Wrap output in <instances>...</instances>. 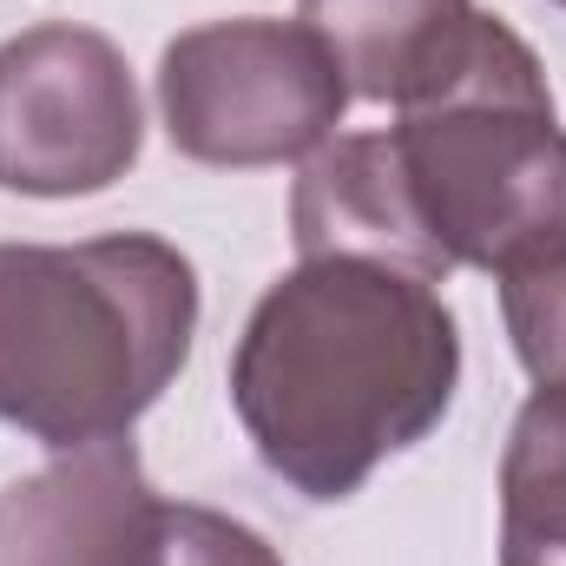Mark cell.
Here are the masks:
<instances>
[{"instance_id": "9c48e42d", "label": "cell", "mask_w": 566, "mask_h": 566, "mask_svg": "<svg viewBox=\"0 0 566 566\" xmlns=\"http://www.w3.org/2000/svg\"><path fill=\"white\" fill-rule=\"evenodd\" d=\"M501 566H566V382H541L507 428Z\"/></svg>"}, {"instance_id": "7c38bea8", "label": "cell", "mask_w": 566, "mask_h": 566, "mask_svg": "<svg viewBox=\"0 0 566 566\" xmlns=\"http://www.w3.org/2000/svg\"><path fill=\"white\" fill-rule=\"evenodd\" d=\"M554 7H566V0H554Z\"/></svg>"}, {"instance_id": "6da1fadb", "label": "cell", "mask_w": 566, "mask_h": 566, "mask_svg": "<svg viewBox=\"0 0 566 566\" xmlns=\"http://www.w3.org/2000/svg\"><path fill=\"white\" fill-rule=\"evenodd\" d=\"M454 389V310L434 283L369 258H303L258 296L231 349V409L303 501H349L441 428Z\"/></svg>"}, {"instance_id": "30bf717a", "label": "cell", "mask_w": 566, "mask_h": 566, "mask_svg": "<svg viewBox=\"0 0 566 566\" xmlns=\"http://www.w3.org/2000/svg\"><path fill=\"white\" fill-rule=\"evenodd\" d=\"M139 566H283V554L244 521L198 507V501H158L151 541Z\"/></svg>"}, {"instance_id": "8fae6325", "label": "cell", "mask_w": 566, "mask_h": 566, "mask_svg": "<svg viewBox=\"0 0 566 566\" xmlns=\"http://www.w3.org/2000/svg\"><path fill=\"white\" fill-rule=\"evenodd\" d=\"M501 316L534 382H566V251L501 277Z\"/></svg>"}, {"instance_id": "ba28073f", "label": "cell", "mask_w": 566, "mask_h": 566, "mask_svg": "<svg viewBox=\"0 0 566 566\" xmlns=\"http://www.w3.org/2000/svg\"><path fill=\"white\" fill-rule=\"evenodd\" d=\"M296 20L323 40L349 99L396 113L441 93L481 33L474 0H296Z\"/></svg>"}, {"instance_id": "277c9868", "label": "cell", "mask_w": 566, "mask_h": 566, "mask_svg": "<svg viewBox=\"0 0 566 566\" xmlns=\"http://www.w3.org/2000/svg\"><path fill=\"white\" fill-rule=\"evenodd\" d=\"M349 86L303 20H205L158 53V119L191 165H296L336 139Z\"/></svg>"}, {"instance_id": "8992f818", "label": "cell", "mask_w": 566, "mask_h": 566, "mask_svg": "<svg viewBox=\"0 0 566 566\" xmlns=\"http://www.w3.org/2000/svg\"><path fill=\"white\" fill-rule=\"evenodd\" d=\"M158 494L133 434L60 448L0 488V566H139Z\"/></svg>"}, {"instance_id": "52a82bcc", "label": "cell", "mask_w": 566, "mask_h": 566, "mask_svg": "<svg viewBox=\"0 0 566 566\" xmlns=\"http://www.w3.org/2000/svg\"><path fill=\"white\" fill-rule=\"evenodd\" d=\"M290 238L296 258H369L422 283L448 277L416 218L389 133H336L323 151L303 158V178L290 191Z\"/></svg>"}, {"instance_id": "7a4b0ae2", "label": "cell", "mask_w": 566, "mask_h": 566, "mask_svg": "<svg viewBox=\"0 0 566 566\" xmlns=\"http://www.w3.org/2000/svg\"><path fill=\"white\" fill-rule=\"evenodd\" d=\"M198 336V271L151 231L0 244V422L60 448L133 434Z\"/></svg>"}, {"instance_id": "3957f363", "label": "cell", "mask_w": 566, "mask_h": 566, "mask_svg": "<svg viewBox=\"0 0 566 566\" xmlns=\"http://www.w3.org/2000/svg\"><path fill=\"white\" fill-rule=\"evenodd\" d=\"M396 158L448 271L514 277L566 251V126L534 46L481 13L461 73L409 106Z\"/></svg>"}, {"instance_id": "5b68a950", "label": "cell", "mask_w": 566, "mask_h": 566, "mask_svg": "<svg viewBox=\"0 0 566 566\" xmlns=\"http://www.w3.org/2000/svg\"><path fill=\"white\" fill-rule=\"evenodd\" d=\"M145 106L99 27L40 20L0 40V191L93 198L139 165Z\"/></svg>"}]
</instances>
